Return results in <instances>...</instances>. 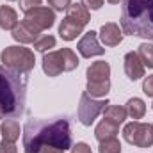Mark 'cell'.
I'll use <instances>...</instances> for the list:
<instances>
[{
    "label": "cell",
    "instance_id": "obj_1",
    "mask_svg": "<svg viewBox=\"0 0 153 153\" xmlns=\"http://www.w3.org/2000/svg\"><path fill=\"white\" fill-rule=\"evenodd\" d=\"M23 148L25 153H64L70 150L71 130L68 119H29L23 126Z\"/></svg>",
    "mask_w": 153,
    "mask_h": 153
},
{
    "label": "cell",
    "instance_id": "obj_2",
    "mask_svg": "<svg viewBox=\"0 0 153 153\" xmlns=\"http://www.w3.org/2000/svg\"><path fill=\"white\" fill-rule=\"evenodd\" d=\"M123 34L153 41V0H121Z\"/></svg>",
    "mask_w": 153,
    "mask_h": 153
},
{
    "label": "cell",
    "instance_id": "obj_3",
    "mask_svg": "<svg viewBox=\"0 0 153 153\" xmlns=\"http://www.w3.org/2000/svg\"><path fill=\"white\" fill-rule=\"evenodd\" d=\"M27 76L0 64V105L5 116L18 117L25 111Z\"/></svg>",
    "mask_w": 153,
    "mask_h": 153
},
{
    "label": "cell",
    "instance_id": "obj_4",
    "mask_svg": "<svg viewBox=\"0 0 153 153\" xmlns=\"http://www.w3.org/2000/svg\"><path fill=\"white\" fill-rule=\"evenodd\" d=\"M78 57L71 48H61L43 55V71L48 76H59L62 71H73L78 66Z\"/></svg>",
    "mask_w": 153,
    "mask_h": 153
},
{
    "label": "cell",
    "instance_id": "obj_5",
    "mask_svg": "<svg viewBox=\"0 0 153 153\" xmlns=\"http://www.w3.org/2000/svg\"><path fill=\"white\" fill-rule=\"evenodd\" d=\"M0 61L5 68L18 71V73H30L36 64L34 52L25 46H7L0 53Z\"/></svg>",
    "mask_w": 153,
    "mask_h": 153
},
{
    "label": "cell",
    "instance_id": "obj_6",
    "mask_svg": "<svg viewBox=\"0 0 153 153\" xmlns=\"http://www.w3.org/2000/svg\"><path fill=\"white\" fill-rule=\"evenodd\" d=\"M123 137L132 146L150 148V146H153V125L141 123V121H132V123L125 125Z\"/></svg>",
    "mask_w": 153,
    "mask_h": 153
},
{
    "label": "cell",
    "instance_id": "obj_7",
    "mask_svg": "<svg viewBox=\"0 0 153 153\" xmlns=\"http://www.w3.org/2000/svg\"><path fill=\"white\" fill-rule=\"evenodd\" d=\"M109 105L107 100H98V98H91L87 93H82L80 96V103H78V119L84 126H91L94 123V119L103 112V109Z\"/></svg>",
    "mask_w": 153,
    "mask_h": 153
},
{
    "label": "cell",
    "instance_id": "obj_8",
    "mask_svg": "<svg viewBox=\"0 0 153 153\" xmlns=\"http://www.w3.org/2000/svg\"><path fill=\"white\" fill-rule=\"evenodd\" d=\"M25 25H29L34 32H43L50 27H53L55 23V13L53 9L50 7H45V5H39V7H34V9H29L25 13V18L22 20Z\"/></svg>",
    "mask_w": 153,
    "mask_h": 153
},
{
    "label": "cell",
    "instance_id": "obj_9",
    "mask_svg": "<svg viewBox=\"0 0 153 153\" xmlns=\"http://www.w3.org/2000/svg\"><path fill=\"white\" fill-rule=\"evenodd\" d=\"M76 50L85 59H91L94 55H103L105 53V48H102V45L98 43V36H96L94 30H89V32H85L82 36V39L76 45Z\"/></svg>",
    "mask_w": 153,
    "mask_h": 153
},
{
    "label": "cell",
    "instance_id": "obj_10",
    "mask_svg": "<svg viewBox=\"0 0 153 153\" xmlns=\"http://www.w3.org/2000/svg\"><path fill=\"white\" fill-rule=\"evenodd\" d=\"M100 39H102L103 46H117L123 41V30L114 22L103 23L100 29Z\"/></svg>",
    "mask_w": 153,
    "mask_h": 153
},
{
    "label": "cell",
    "instance_id": "obj_11",
    "mask_svg": "<svg viewBox=\"0 0 153 153\" xmlns=\"http://www.w3.org/2000/svg\"><path fill=\"white\" fill-rule=\"evenodd\" d=\"M123 62H125V73L130 80H139L141 76H144V64L141 62L137 52H128Z\"/></svg>",
    "mask_w": 153,
    "mask_h": 153
},
{
    "label": "cell",
    "instance_id": "obj_12",
    "mask_svg": "<svg viewBox=\"0 0 153 153\" xmlns=\"http://www.w3.org/2000/svg\"><path fill=\"white\" fill-rule=\"evenodd\" d=\"M85 76H87V82H105V80H111V64L105 62V61H96L93 62L87 71H85Z\"/></svg>",
    "mask_w": 153,
    "mask_h": 153
},
{
    "label": "cell",
    "instance_id": "obj_13",
    "mask_svg": "<svg viewBox=\"0 0 153 153\" xmlns=\"http://www.w3.org/2000/svg\"><path fill=\"white\" fill-rule=\"evenodd\" d=\"M84 27H85V25H82V23H78L75 20L64 16V20H62L61 25H59V36L64 39V41H73V39H76V36L82 34Z\"/></svg>",
    "mask_w": 153,
    "mask_h": 153
},
{
    "label": "cell",
    "instance_id": "obj_14",
    "mask_svg": "<svg viewBox=\"0 0 153 153\" xmlns=\"http://www.w3.org/2000/svg\"><path fill=\"white\" fill-rule=\"evenodd\" d=\"M119 132V125L114 121H109V119H102L96 128H94V137L98 141H105V139H112L117 135Z\"/></svg>",
    "mask_w": 153,
    "mask_h": 153
},
{
    "label": "cell",
    "instance_id": "obj_15",
    "mask_svg": "<svg viewBox=\"0 0 153 153\" xmlns=\"http://www.w3.org/2000/svg\"><path fill=\"white\" fill-rule=\"evenodd\" d=\"M39 38L38 32H34L29 25H25L23 22H20L14 29H13V39L22 43V45H29V43H36V39Z\"/></svg>",
    "mask_w": 153,
    "mask_h": 153
},
{
    "label": "cell",
    "instance_id": "obj_16",
    "mask_svg": "<svg viewBox=\"0 0 153 153\" xmlns=\"http://www.w3.org/2000/svg\"><path fill=\"white\" fill-rule=\"evenodd\" d=\"M0 135H2V141H7V143H16L18 137H20V123L16 119H4V123L0 125Z\"/></svg>",
    "mask_w": 153,
    "mask_h": 153
},
{
    "label": "cell",
    "instance_id": "obj_17",
    "mask_svg": "<svg viewBox=\"0 0 153 153\" xmlns=\"http://www.w3.org/2000/svg\"><path fill=\"white\" fill-rule=\"evenodd\" d=\"M18 25V14L9 5H0V29L2 30H13Z\"/></svg>",
    "mask_w": 153,
    "mask_h": 153
},
{
    "label": "cell",
    "instance_id": "obj_18",
    "mask_svg": "<svg viewBox=\"0 0 153 153\" xmlns=\"http://www.w3.org/2000/svg\"><path fill=\"white\" fill-rule=\"evenodd\" d=\"M66 16L78 22V23H82V25H87L89 20H91L89 9L84 4H70V7L66 9Z\"/></svg>",
    "mask_w": 153,
    "mask_h": 153
},
{
    "label": "cell",
    "instance_id": "obj_19",
    "mask_svg": "<svg viewBox=\"0 0 153 153\" xmlns=\"http://www.w3.org/2000/svg\"><path fill=\"white\" fill-rule=\"evenodd\" d=\"M126 114L130 116L134 121H137V119H141L143 116L146 114V103L141 100V98H130L128 102H126Z\"/></svg>",
    "mask_w": 153,
    "mask_h": 153
},
{
    "label": "cell",
    "instance_id": "obj_20",
    "mask_svg": "<svg viewBox=\"0 0 153 153\" xmlns=\"http://www.w3.org/2000/svg\"><path fill=\"white\" fill-rule=\"evenodd\" d=\"M126 109L121 107V105H107L103 109V119H109V121H114L117 125H121L125 119H126Z\"/></svg>",
    "mask_w": 153,
    "mask_h": 153
},
{
    "label": "cell",
    "instance_id": "obj_21",
    "mask_svg": "<svg viewBox=\"0 0 153 153\" xmlns=\"http://www.w3.org/2000/svg\"><path fill=\"white\" fill-rule=\"evenodd\" d=\"M109 91H111V80H105V82H87V87H85V93L91 98H103V96H107Z\"/></svg>",
    "mask_w": 153,
    "mask_h": 153
},
{
    "label": "cell",
    "instance_id": "obj_22",
    "mask_svg": "<svg viewBox=\"0 0 153 153\" xmlns=\"http://www.w3.org/2000/svg\"><path fill=\"white\" fill-rule=\"evenodd\" d=\"M137 55H139L141 62L144 64V68L153 70V45L152 43H141L139 50H137Z\"/></svg>",
    "mask_w": 153,
    "mask_h": 153
},
{
    "label": "cell",
    "instance_id": "obj_23",
    "mask_svg": "<svg viewBox=\"0 0 153 153\" xmlns=\"http://www.w3.org/2000/svg\"><path fill=\"white\" fill-rule=\"evenodd\" d=\"M98 152H100V153H121V143L117 141V137L100 141Z\"/></svg>",
    "mask_w": 153,
    "mask_h": 153
},
{
    "label": "cell",
    "instance_id": "obj_24",
    "mask_svg": "<svg viewBox=\"0 0 153 153\" xmlns=\"http://www.w3.org/2000/svg\"><path fill=\"white\" fill-rule=\"evenodd\" d=\"M55 46V38L53 36H41V38L36 39V43H34V48L41 52V53H46L50 48H53Z\"/></svg>",
    "mask_w": 153,
    "mask_h": 153
},
{
    "label": "cell",
    "instance_id": "obj_25",
    "mask_svg": "<svg viewBox=\"0 0 153 153\" xmlns=\"http://www.w3.org/2000/svg\"><path fill=\"white\" fill-rule=\"evenodd\" d=\"M48 4L52 5L53 11H66L71 4V0H48Z\"/></svg>",
    "mask_w": 153,
    "mask_h": 153
},
{
    "label": "cell",
    "instance_id": "obj_26",
    "mask_svg": "<svg viewBox=\"0 0 153 153\" xmlns=\"http://www.w3.org/2000/svg\"><path fill=\"white\" fill-rule=\"evenodd\" d=\"M143 93L148 94L150 98H153V75L144 78V82H143Z\"/></svg>",
    "mask_w": 153,
    "mask_h": 153
},
{
    "label": "cell",
    "instance_id": "obj_27",
    "mask_svg": "<svg viewBox=\"0 0 153 153\" xmlns=\"http://www.w3.org/2000/svg\"><path fill=\"white\" fill-rule=\"evenodd\" d=\"M41 5V0H22V9H23V13H27L29 9H34V7H39Z\"/></svg>",
    "mask_w": 153,
    "mask_h": 153
},
{
    "label": "cell",
    "instance_id": "obj_28",
    "mask_svg": "<svg viewBox=\"0 0 153 153\" xmlns=\"http://www.w3.org/2000/svg\"><path fill=\"white\" fill-rule=\"evenodd\" d=\"M0 153H18L14 143H7V141H2L0 143Z\"/></svg>",
    "mask_w": 153,
    "mask_h": 153
},
{
    "label": "cell",
    "instance_id": "obj_29",
    "mask_svg": "<svg viewBox=\"0 0 153 153\" xmlns=\"http://www.w3.org/2000/svg\"><path fill=\"white\" fill-rule=\"evenodd\" d=\"M82 4H84L87 9H91V11H98V9L103 5V0H82Z\"/></svg>",
    "mask_w": 153,
    "mask_h": 153
},
{
    "label": "cell",
    "instance_id": "obj_30",
    "mask_svg": "<svg viewBox=\"0 0 153 153\" xmlns=\"http://www.w3.org/2000/svg\"><path fill=\"white\" fill-rule=\"evenodd\" d=\"M71 153H93V152H91L89 144H85V143H76L75 146L71 148Z\"/></svg>",
    "mask_w": 153,
    "mask_h": 153
},
{
    "label": "cell",
    "instance_id": "obj_31",
    "mask_svg": "<svg viewBox=\"0 0 153 153\" xmlns=\"http://www.w3.org/2000/svg\"><path fill=\"white\" fill-rule=\"evenodd\" d=\"M0 117H5V112H4V109H2V105H0Z\"/></svg>",
    "mask_w": 153,
    "mask_h": 153
},
{
    "label": "cell",
    "instance_id": "obj_32",
    "mask_svg": "<svg viewBox=\"0 0 153 153\" xmlns=\"http://www.w3.org/2000/svg\"><path fill=\"white\" fill-rule=\"evenodd\" d=\"M109 4H119V0H107Z\"/></svg>",
    "mask_w": 153,
    "mask_h": 153
},
{
    "label": "cell",
    "instance_id": "obj_33",
    "mask_svg": "<svg viewBox=\"0 0 153 153\" xmlns=\"http://www.w3.org/2000/svg\"><path fill=\"white\" fill-rule=\"evenodd\" d=\"M7 2H14V0H7Z\"/></svg>",
    "mask_w": 153,
    "mask_h": 153
},
{
    "label": "cell",
    "instance_id": "obj_34",
    "mask_svg": "<svg viewBox=\"0 0 153 153\" xmlns=\"http://www.w3.org/2000/svg\"><path fill=\"white\" fill-rule=\"evenodd\" d=\"M152 109H153V107H152Z\"/></svg>",
    "mask_w": 153,
    "mask_h": 153
}]
</instances>
